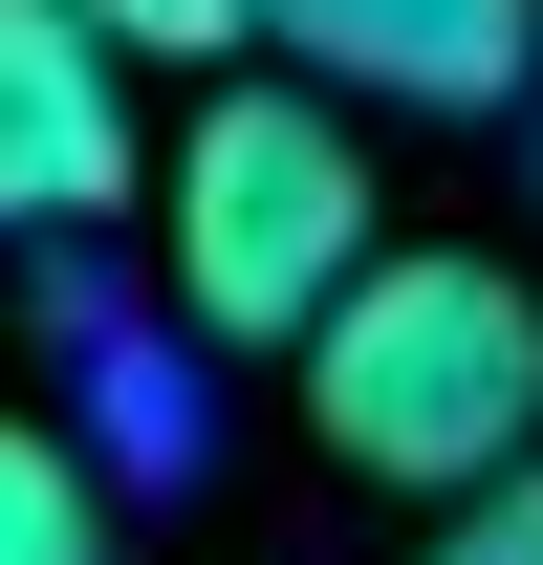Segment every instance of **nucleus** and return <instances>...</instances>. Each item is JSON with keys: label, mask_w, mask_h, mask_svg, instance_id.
Wrapping results in <instances>:
<instances>
[{"label": "nucleus", "mask_w": 543, "mask_h": 565, "mask_svg": "<svg viewBox=\"0 0 543 565\" xmlns=\"http://www.w3.org/2000/svg\"><path fill=\"white\" fill-rule=\"evenodd\" d=\"M152 262H174V327L196 349H305L348 282H370V152H348V87H217L196 131L152 152Z\"/></svg>", "instance_id": "2"}, {"label": "nucleus", "mask_w": 543, "mask_h": 565, "mask_svg": "<svg viewBox=\"0 0 543 565\" xmlns=\"http://www.w3.org/2000/svg\"><path fill=\"white\" fill-rule=\"evenodd\" d=\"M262 44L348 109H522L543 87V0H262Z\"/></svg>", "instance_id": "4"}, {"label": "nucleus", "mask_w": 543, "mask_h": 565, "mask_svg": "<svg viewBox=\"0 0 543 565\" xmlns=\"http://www.w3.org/2000/svg\"><path fill=\"white\" fill-rule=\"evenodd\" d=\"M413 565H543V457H522V479H478V500H457Z\"/></svg>", "instance_id": "6"}, {"label": "nucleus", "mask_w": 543, "mask_h": 565, "mask_svg": "<svg viewBox=\"0 0 543 565\" xmlns=\"http://www.w3.org/2000/svg\"><path fill=\"white\" fill-rule=\"evenodd\" d=\"M305 435H327L370 500H478L543 457V305L522 262H457V239H370L327 327H305Z\"/></svg>", "instance_id": "1"}, {"label": "nucleus", "mask_w": 543, "mask_h": 565, "mask_svg": "<svg viewBox=\"0 0 543 565\" xmlns=\"http://www.w3.org/2000/svg\"><path fill=\"white\" fill-rule=\"evenodd\" d=\"M152 196L131 131V44L87 0H0V239H87V217Z\"/></svg>", "instance_id": "3"}, {"label": "nucleus", "mask_w": 543, "mask_h": 565, "mask_svg": "<svg viewBox=\"0 0 543 565\" xmlns=\"http://www.w3.org/2000/svg\"><path fill=\"white\" fill-rule=\"evenodd\" d=\"M87 22H109L131 66H196V44H239V22H262V0H87Z\"/></svg>", "instance_id": "7"}, {"label": "nucleus", "mask_w": 543, "mask_h": 565, "mask_svg": "<svg viewBox=\"0 0 543 565\" xmlns=\"http://www.w3.org/2000/svg\"><path fill=\"white\" fill-rule=\"evenodd\" d=\"M0 565H109V479L66 414H0Z\"/></svg>", "instance_id": "5"}]
</instances>
